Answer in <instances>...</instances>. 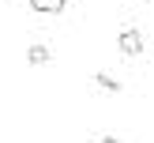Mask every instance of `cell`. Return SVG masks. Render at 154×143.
<instances>
[{
    "label": "cell",
    "instance_id": "2",
    "mask_svg": "<svg viewBox=\"0 0 154 143\" xmlns=\"http://www.w3.org/2000/svg\"><path fill=\"white\" fill-rule=\"evenodd\" d=\"M49 60H53V49H49V45L38 42V45H30V49H26V64L42 68V64H49Z\"/></svg>",
    "mask_w": 154,
    "mask_h": 143
},
{
    "label": "cell",
    "instance_id": "3",
    "mask_svg": "<svg viewBox=\"0 0 154 143\" xmlns=\"http://www.w3.org/2000/svg\"><path fill=\"white\" fill-rule=\"evenodd\" d=\"M94 83H98L102 90H109V94H120V90H124V83H120V79H113L109 72H98V75H94Z\"/></svg>",
    "mask_w": 154,
    "mask_h": 143
},
{
    "label": "cell",
    "instance_id": "5",
    "mask_svg": "<svg viewBox=\"0 0 154 143\" xmlns=\"http://www.w3.org/2000/svg\"><path fill=\"white\" fill-rule=\"evenodd\" d=\"M98 143H124L120 135H113V132H105V135H98Z\"/></svg>",
    "mask_w": 154,
    "mask_h": 143
},
{
    "label": "cell",
    "instance_id": "1",
    "mask_svg": "<svg viewBox=\"0 0 154 143\" xmlns=\"http://www.w3.org/2000/svg\"><path fill=\"white\" fill-rule=\"evenodd\" d=\"M117 49L124 53V57H139V53H143V34L135 26H124L120 38H117Z\"/></svg>",
    "mask_w": 154,
    "mask_h": 143
},
{
    "label": "cell",
    "instance_id": "4",
    "mask_svg": "<svg viewBox=\"0 0 154 143\" xmlns=\"http://www.w3.org/2000/svg\"><path fill=\"white\" fill-rule=\"evenodd\" d=\"M34 11H42V15H57L60 8H64V0H26Z\"/></svg>",
    "mask_w": 154,
    "mask_h": 143
}]
</instances>
